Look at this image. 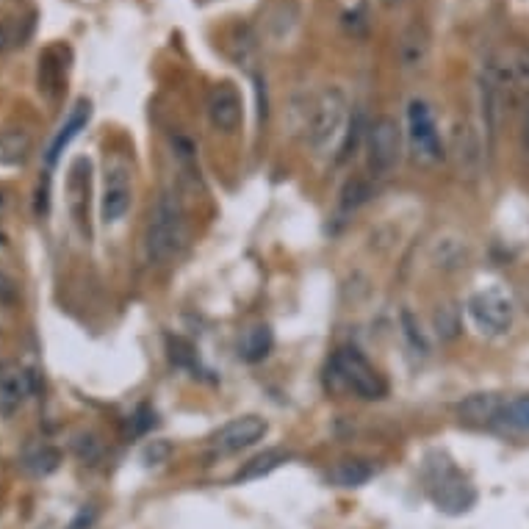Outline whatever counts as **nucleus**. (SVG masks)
Here are the masks:
<instances>
[{
    "instance_id": "f257e3e1",
    "label": "nucleus",
    "mask_w": 529,
    "mask_h": 529,
    "mask_svg": "<svg viewBox=\"0 0 529 529\" xmlns=\"http://www.w3.org/2000/svg\"><path fill=\"white\" fill-rule=\"evenodd\" d=\"M186 239H189V228H186V211H183L181 197L172 189H164L156 197V205L150 208L145 225L147 264H172L183 253Z\"/></svg>"
},
{
    "instance_id": "f03ea898",
    "label": "nucleus",
    "mask_w": 529,
    "mask_h": 529,
    "mask_svg": "<svg viewBox=\"0 0 529 529\" xmlns=\"http://www.w3.org/2000/svg\"><path fill=\"white\" fill-rule=\"evenodd\" d=\"M349 125V100L347 92L341 86H325L322 92H316L305 111L302 131L311 145L313 153L327 156L338 153V147L344 142V133Z\"/></svg>"
},
{
    "instance_id": "7ed1b4c3",
    "label": "nucleus",
    "mask_w": 529,
    "mask_h": 529,
    "mask_svg": "<svg viewBox=\"0 0 529 529\" xmlns=\"http://www.w3.org/2000/svg\"><path fill=\"white\" fill-rule=\"evenodd\" d=\"M482 75L499 92L507 109H516L529 97V48L510 45L493 53L488 64L482 67Z\"/></svg>"
},
{
    "instance_id": "20e7f679",
    "label": "nucleus",
    "mask_w": 529,
    "mask_h": 529,
    "mask_svg": "<svg viewBox=\"0 0 529 529\" xmlns=\"http://www.w3.org/2000/svg\"><path fill=\"white\" fill-rule=\"evenodd\" d=\"M330 377L341 391L363 402H377L388 394V383L358 347H341L330 361Z\"/></svg>"
},
{
    "instance_id": "39448f33",
    "label": "nucleus",
    "mask_w": 529,
    "mask_h": 529,
    "mask_svg": "<svg viewBox=\"0 0 529 529\" xmlns=\"http://www.w3.org/2000/svg\"><path fill=\"white\" fill-rule=\"evenodd\" d=\"M405 136H408L410 156L421 167H435L446 158L444 139L438 131L433 109L421 97H413L408 103V131H405Z\"/></svg>"
},
{
    "instance_id": "423d86ee",
    "label": "nucleus",
    "mask_w": 529,
    "mask_h": 529,
    "mask_svg": "<svg viewBox=\"0 0 529 529\" xmlns=\"http://www.w3.org/2000/svg\"><path fill=\"white\" fill-rule=\"evenodd\" d=\"M430 496H433L435 507L449 513V516L469 513L474 502H477L474 485L449 460L430 466Z\"/></svg>"
},
{
    "instance_id": "0eeeda50",
    "label": "nucleus",
    "mask_w": 529,
    "mask_h": 529,
    "mask_svg": "<svg viewBox=\"0 0 529 529\" xmlns=\"http://www.w3.org/2000/svg\"><path fill=\"white\" fill-rule=\"evenodd\" d=\"M402 158V128L394 117H380L369 125L366 167L372 178H388Z\"/></svg>"
},
{
    "instance_id": "6e6552de",
    "label": "nucleus",
    "mask_w": 529,
    "mask_h": 529,
    "mask_svg": "<svg viewBox=\"0 0 529 529\" xmlns=\"http://www.w3.org/2000/svg\"><path fill=\"white\" fill-rule=\"evenodd\" d=\"M466 311H469L474 327L485 336H505V333H510L513 319H516L513 300L502 289L474 291L466 302Z\"/></svg>"
},
{
    "instance_id": "1a4fd4ad",
    "label": "nucleus",
    "mask_w": 529,
    "mask_h": 529,
    "mask_svg": "<svg viewBox=\"0 0 529 529\" xmlns=\"http://www.w3.org/2000/svg\"><path fill=\"white\" fill-rule=\"evenodd\" d=\"M133 203V172L131 167L114 158L106 164V181H103V197H100V219L106 225H120Z\"/></svg>"
},
{
    "instance_id": "9d476101",
    "label": "nucleus",
    "mask_w": 529,
    "mask_h": 529,
    "mask_svg": "<svg viewBox=\"0 0 529 529\" xmlns=\"http://www.w3.org/2000/svg\"><path fill=\"white\" fill-rule=\"evenodd\" d=\"M485 150L488 145H482L480 131L471 122H457L449 136V158L455 164L457 178L463 181H477L485 167Z\"/></svg>"
},
{
    "instance_id": "9b49d317",
    "label": "nucleus",
    "mask_w": 529,
    "mask_h": 529,
    "mask_svg": "<svg viewBox=\"0 0 529 529\" xmlns=\"http://www.w3.org/2000/svg\"><path fill=\"white\" fill-rule=\"evenodd\" d=\"M89 205H92V161L78 156L67 169V211L84 239H92Z\"/></svg>"
},
{
    "instance_id": "f8f14e48",
    "label": "nucleus",
    "mask_w": 529,
    "mask_h": 529,
    "mask_svg": "<svg viewBox=\"0 0 529 529\" xmlns=\"http://www.w3.org/2000/svg\"><path fill=\"white\" fill-rule=\"evenodd\" d=\"M39 391V374L20 361H0V416L12 419Z\"/></svg>"
},
{
    "instance_id": "ddd939ff",
    "label": "nucleus",
    "mask_w": 529,
    "mask_h": 529,
    "mask_svg": "<svg viewBox=\"0 0 529 529\" xmlns=\"http://www.w3.org/2000/svg\"><path fill=\"white\" fill-rule=\"evenodd\" d=\"M269 433V424L261 416H239V419L228 421L225 427H219V433L211 438V452L219 457L236 455L241 449H250L253 444H258L264 435Z\"/></svg>"
},
{
    "instance_id": "4468645a",
    "label": "nucleus",
    "mask_w": 529,
    "mask_h": 529,
    "mask_svg": "<svg viewBox=\"0 0 529 529\" xmlns=\"http://www.w3.org/2000/svg\"><path fill=\"white\" fill-rule=\"evenodd\" d=\"M70 61H73V50L67 45H50L39 53V67H37V86L39 95L56 103L64 89H67V75H70Z\"/></svg>"
},
{
    "instance_id": "2eb2a0df",
    "label": "nucleus",
    "mask_w": 529,
    "mask_h": 529,
    "mask_svg": "<svg viewBox=\"0 0 529 529\" xmlns=\"http://www.w3.org/2000/svg\"><path fill=\"white\" fill-rule=\"evenodd\" d=\"M205 111H208V120L211 125L222 133L239 131L241 122H244V103H241L239 89L228 81L214 84L208 89L205 97Z\"/></svg>"
},
{
    "instance_id": "dca6fc26",
    "label": "nucleus",
    "mask_w": 529,
    "mask_h": 529,
    "mask_svg": "<svg viewBox=\"0 0 529 529\" xmlns=\"http://www.w3.org/2000/svg\"><path fill=\"white\" fill-rule=\"evenodd\" d=\"M92 120V100H86L81 97L78 103H75L70 114H67V120L61 122L59 131L53 133V139H50L48 153H45V161H48V167H56V161L61 158V153L67 150V147L73 145V139L78 133L84 131L86 125Z\"/></svg>"
},
{
    "instance_id": "f3484780",
    "label": "nucleus",
    "mask_w": 529,
    "mask_h": 529,
    "mask_svg": "<svg viewBox=\"0 0 529 529\" xmlns=\"http://www.w3.org/2000/svg\"><path fill=\"white\" fill-rule=\"evenodd\" d=\"M471 258L469 241L457 233H441L430 241V264L441 272H457V269H466Z\"/></svg>"
},
{
    "instance_id": "a211bd4d",
    "label": "nucleus",
    "mask_w": 529,
    "mask_h": 529,
    "mask_svg": "<svg viewBox=\"0 0 529 529\" xmlns=\"http://www.w3.org/2000/svg\"><path fill=\"white\" fill-rule=\"evenodd\" d=\"M430 59V34L421 23H413L405 28L399 39V61L405 70H421Z\"/></svg>"
},
{
    "instance_id": "6ab92c4d",
    "label": "nucleus",
    "mask_w": 529,
    "mask_h": 529,
    "mask_svg": "<svg viewBox=\"0 0 529 529\" xmlns=\"http://www.w3.org/2000/svg\"><path fill=\"white\" fill-rule=\"evenodd\" d=\"M502 397L499 394H491V391H480V394H471L466 397L460 405H457V416L469 424H491V421L499 419L502 413Z\"/></svg>"
},
{
    "instance_id": "aec40b11",
    "label": "nucleus",
    "mask_w": 529,
    "mask_h": 529,
    "mask_svg": "<svg viewBox=\"0 0 529 529\" xmlns=\"http://www.w3.org/2000/svg\"><path fill=\"white\" fill-rule=\"evenodd\" d=\"M34 139L25 128H6L0 131V167H23L31 158Z\"/></svg>"
},
{
    "instance_id": "412c9836",
    "label": "nucleus",
    "mask_w": 529,
    "mask_h": 529,
    "mask_svg": "<svg viewBox=\"0 0 529 529\" xmlns=\"http://www.w3.org/2000/svg\"><path fill=\"white\" fill-rule=\"evenodd\" d=\"M374 477V463L366 457H341L330 469V480L338 488H361Z\"/></svg>"
},
{
    "instance_id": "4be33fe9",
    "label": "nucleus",
    "mask_w": 529,
    "mask_h": 529,
    "mask_svg": "<svg viewBox=\"0 0 529 529\" xmlns=\"http://www.w3.org/2000/svg\"><path fill=\"white\" fill-rule=\"evenodd\" d=\"M275 347V333L269 325H253L247 327L239 338V355L241 361L258 363L264 361L266 355Z\"/></svg>"
},
{
    "instance_id": "5701e85b",
    "label": "nucleus",
    "mask_w": 529,
    "mask_h": 529,
    "mask_svg": "<svg viewBox=\"0 0 529 529\" xmlns=\"http://www.w3.org/2000/svg\"><path fill=\"white\" fill-rule=\"evenodd\" d=\"M289 460H291L289 449H280V446H275V449H264L261 455H255L253 460L244 463V469L236 474V480L239 482L264 480V477H269L272 471H277L283 463H289Z\"/></svg>"
},
{
    "instance_id": "b1692460",
    "label": "nucleus",
    "mask_w": 529,
    "mask_h": 529,
    "mask_svg": "<svg viewBox=\"0 0 529 529\" xmlns=\"http://www.w3.org/2000/svg\"><path fill=\"white\" fill-rule=\"evenodd\" d=\"M61 466V452L50 444H34L23 452V469L34 477H50Z\"/></svg>"
},
{
    "instance_id": "393cba45",
    "label": "nucleus",
    "mask_w": 529,
    "mask_h": 529,
    "mask_svg": "<svg viewBox=\"0 0 529 529\" xmlns=\"http://www.w3.org/2000/svg\"><path fill=\"white\" fill-rule=\"evenodd\" d=\"M34 31V14L28 17H3L0 20V53L20 48Z\"/></svg>"
},
{
    "instance_id": "a878e982",
    "label": "nucleus",
    "mask_w": 529,
    "mask_h": 529,
    "mask_svg": "<svg viewBox=\"0 0 529 529\" xmlns=\"http://www.w3.org/2000/svg\"><path fill=\"white\" fill-rule=\"evenodd\" d=\"M169 145H172V156L178 161V167L186 172V178H192L194 183L200 181V167H197V145L186 133H172L169 136Z\"/></svg>"
},
{
    "instance_id": "bb28decb",
    "label": "nucleus",
    "mask_w": 529,
    "mask_h": 529,
    "mask_svg": "<svg viewBox=\"0 0 529 529\" xmlns=\"http://www.w3.org/2000/svg\"><path fill=\"white\" fill-rule=\"evenodd\" d=\"M399 327H402V336L408 341V347L421 355V358H427L430 355V338L424 333V327H421L419 316L410 311V308H402L399 313Z\"/></svg>"
},
{
    "instance_id": "cd10ccee",
    "label": "nucleus",
    "mask_w": 529,
    "mask_h": 529,
    "mask_svg": "<svg viewBox=\"0 0 529 529\" xmlns=\"http://www.w3.org/2000/svg\"><path fill=\"white\" fill-rule=\"evenodd\" d=\"M369 183L361 181V178H352V181L344 183V189L338 194V214L341 217H352L358 208H361L366 200H369Z\"/></svg>"
},
{
    "instance_id": "c85d7f7f",
    "label": "nucleus",
    "mask_w": 529,
    "mask_h": 529,
    "mask_svg": "<svg viewBox=\"0 0 529 529\" xmlns=\"http://www.w3.org/2000/svg\"><path fill=\"white\" fill-rule=\"evenodd\" d=\"M70 449H73V455L86 463V466H95L97 460L103 457V441L97 438V433L92 430H78L70 438Z\"/></svg>"
},
{
    "instance_id": "c756f323",
    "label": "nucleus",
    "mask_w": 529,
    "mask_h": 529,
    "mask_svg": "<svg viewBox=\"0 0 529 529\" xmlns=\"http://www.w3.org/2000/svg\"><path fill=\"white\" fill-rule=\"evenodd\" d=\"M499 421L521 435H529V397L507 399L499 413Z\"/></svg>"
},
{
    "instance_id": "7c9ffc66",
    "label": "nucleus",
    "mask_w": 529,
    "mask_h": 529,
    "mask_svg": "<svg viewBox=\"0 0 529 529\" xmlns=\"http://www.w3.org/2000/svg\"><path fill=\"white\" fill-rule=\"evenodd\" d=\"M228 48H230V53H233V59L239 61V64H250L255 56L253 31H250L247 25H236V28L230 31Z\"/></svg>"
},
{
    "instance_id": "2f4dec72",
    "label": "nucleus",
    "mask_w": 529,
    "mask_h": 529,
    "mask_svg": "<svg viewBox=\"0 0 529 529\" xmlns=\"http://www.w3.org/2000/svg\"><path fill=\"white\" fill-rule=\"evenodd\" d=\"M435 333L444 338V341H452L460 333V316H457V308L452 305H438L435 311Z\"/></svg>"
},
{
    "instance_id": "473e14b6",
    "label": "nucleus",
    "mask_w": 529,
    "mask_h": 529,
    "mask_svg": "<svg viewBox=\"0 0 529 529\" xmlns=\"http://www.w3.org/2000/svg\"><path fill=\"white\" fill-rule=\"evenodd\" d=\"M169 457H172V444H169L167 438L150 441L145 446V452H142V460H145V466H150V469H158V466L169 463Z\"/></svg>"
},
{
    "instance_id": "72a5a7b5",
    "label": "nucleus",
    "mask_w": 529,
    "mask_h": 529,
    "mask_svg": "<svg viewBox=\"0 0 529 529\" xmlns=\"http://www.w3.org/2000/svg\"><path fill=\"white\" fill-rule=\"evenodd\" d=\"M361 131H363V120L361 114L352 117V122L347 125V133H344V142L338 147V161H347L355 150H358V142H361Z\"/></svg>"
},
{
    "instance_id": "f704fd0d",
    "label": "nucleus",
    "mask_w": 529,
    "mask_h": 529,
    "mask_svg": "<svg viewBox=\"0 0 529 529\" xmlns=\"http://www.w3.org/2000/svg\"><path fill=\"white\" fill-rule=\"evenodd\" d=\"M20 302V289L12 277L6 272H0V308H14Z\"/></svg>"
},
{
    "instance_id": "c9c22d12",
    "label": "nucleus",
    "mask_w": 529,
    "mask_h": 529,
    "mask_svg": "<svg viewBox=\"0 0 529 529\" xmlns=\"http://www.w3.org/2000/svg\"><path fill=\"white\" fill-rule=\"evenodd\" d=\"M48 175H45V181L39 183V192H37V214H48Z\"/></svg>"
},
{
    "instance_id": "e433bc0d",
    "label": "nucleus",
    "mask_w": 529,
    "mask_h": 529,
    "mask_svg": "<svg viewBox=\"0 0 529 529\" xmlns=\"http://www.w3.org/2000/svg\"><path fill=\"white\" fill-rule=\"evenodd\" d=\"M9 208H12V194L6 186H0V219L9 214Z\"/></svg>"
},
{
    "instance_id": "4c0bfd02",
    "label": "nucleus",
    "mask_w": 529,
    "mask_h": 529,
    "mask_svg": "<svg viewBox=\"0 0 529 529\" xmlns=\"http://www.w3.org/2000/svg\"><path fill=\"white\" fill-rule=\"evenodd\" d=\"M524 150L529 156V111H527V122H524Z\"/></svg>"
}]
</instances>
